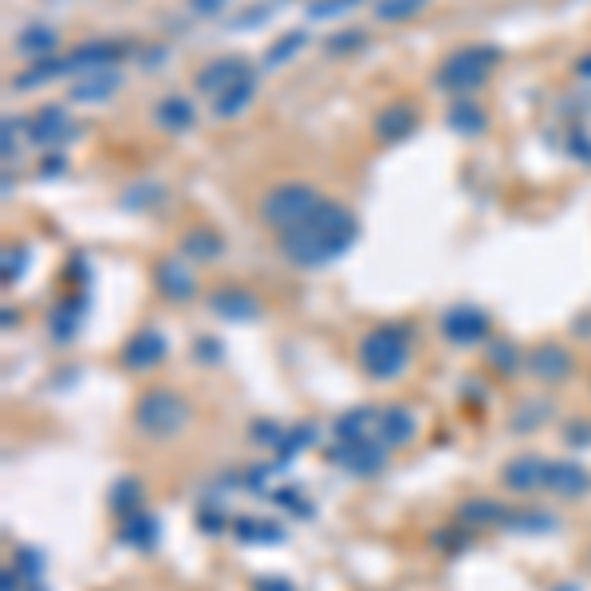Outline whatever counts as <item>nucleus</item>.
I'll use <instances>...</instances> for the list:
<instances>
[{
  "label": "nucleus",
  "mask_w": 591,
  "mask_h": 591,
  "mask_svg": "<svg viewBox=\"0 0 591 591\" xmlns=\"http://www.w3.org/2000/svg\"><path fill=\"white\" fill-rule=\"evenodd\" d=\"M355 241H359V217L343 201L324 197L320 209L304 225L280 233V257L292 264V268L312 272V268H324V264L339 261Z\"/></svg>",
  "instance_id": "obj_1"
},
{
  "label": "nucleus",
  "mask_w": 591,
  "mask_h": 591,
  "mask_svg": "<svg viewBox=\"0 0 591 591\" xmlns=\"http://www.w3.org/2000/svg\"><path fill=\"white\" fill-rule=\"evenodd\" d=\"M190 422H194V406L174 387H150L134 402V426H138V434H146L154 442H170V438L186 434Z\"/></svg>",
  "instance_id": "obj_2"
},
{
  "label": "nucleus",
  "mask_w": 591,
  "mask_h": 591,
  "mask_svg": "<svg viewBox=\"0 0 591 591\" xmlns=\"http://www.w3.org/2000/svg\"><path fill=\"white\" fill-rule=\"evenodd\" d=\"M410 367V328L379 324L359 339V371L375 383H394Z\"/></svg>",
  "instance_id": "obj_3"
},
{
  "label": "nucleus",
  "mask_w": 591,
  "mask_h": 591,
  "mask_svg": "<svg viewBox=\"0 0 591 591\" xmlns=\"http://www.w3.org/2000/svg\"><path fill=\"white\" fill-rule=\"evenodd\" d=\"M497 64H501V48H493V44H465V48H454V52L438 64L434 83H438L442 91H450L454 99H461V95L481 91V87L489 83V75H493Z\"/></svg>",
  "instance_id": "obj_4"
},
{
  "label": "nucleus",
  "mask_w": 591,
  "mask_h": 591,
  "mask_svg": "<svg viewBox=\"0 0 591 591\" xmlns=\"http://www.w3.org/2000/svg\"><path fill=\"white\" fill-rule=\"evenodd\" d=\"M320 201H324V194L316 186H308V182H280V186H272L264 194L261 221L272 225L276 233H288V229L304 225L320 209Z\"/></svg>",
  "instance_id": "obj_5"
},
{
  "label": "nucleus",
  "mask_w": 591,
  "mask_h": 591,
  "mask_svg": "<svg viewBox=\"0 0 591 591\" xmlns=\"http://www.w3.org/2000/svg\"><path fill=\"white\" fill-rule=\"evenodd\" d=\"M166 355H170V339L154 328V324H146V328H138L131 339L123 343L119 363H123V371H131V375H146V371H158V367L166 363Z\"/></svg>",
  "instance_id": "obj_6"
},
{
  "label": "nucleus",
  "mask_w": 591,
  "mask_h": 591,
  "mask_svg": "<svg viewBox=\"0 0 591 591\" xmlns=\"http://www.w3.org/2000/svg\"><path fill=\"white\" fill-rule=\"evenodd\" d=\"M387 458L391 450L379 442V438H363V442H335L331 446L328 461L347 469L351 477H379L387 469Z\"/></svg>",
  "instance_id": "obj_7"
},
{
  "label": "nucleus",
  "mask_w": 591,
  "mask_h": 591,
  "mask_svg": "<svg viewBox=\"0 0 591 591\" xmlns=\"http://www.w3.org/2000/svg\"><path fill=\"white\" fill-rule=\"evenodd\" d=\"M442 335L454 343V347H477V343H489L493 339V320L485 308L477 304H454L446 308L442 316Z\"/></svg>",
  "instance_id": "obj_8"
},
{
  "label": "nucleus",
  "mask_w": 591,
  "mask_h": 591,
  "mask_svg": "<svg viewBox=\"0 0 591 591\" xmlns=\"http://www.w3.org/2000/svg\"><path fill=\"white\" fill-rule=\"evenodd\" d=\"M71 138H79V127L71 123V111L64 103H48L28 119V142H36V146L52 150V146H64Z\"/></svg>",
  "instance_id": "obj_9"
},
{
  "label": "nucleus",
  "mask_w": 591,
  "mask_h": 591,
  "mask_svg": "<svg viewBox=\"0 0 591 591\" xmlns=\"http://www.w3.org/2000/svg\"><path fill=\"white\" fill-rule=\"evenodd\" d=\"M249 71H253V67H249L245 56H213V60L194 75V87H197V95H205V99L213 103L217 95H225V91H229L237 79H245Z\"/></svg>",
  "instance_id": "obj_10"
},
{
  "label": "nucleus",
  "mask_w": 591,
  "mask_h": 591,
  "mask_svg": "<svg viewBox=\"0 0 591 591\" xmlns=\"http://www.w3.org/2000/svg\"><path fill=\"white\" fill-rule=\"evenodd\" d=\"M127 44L119 40H87L79 48H71L67 60V75H87V71H103V67H119V60H127Z\"/></svg>",
  "instance_id": "obj_11"
},
{
  "label": "nucleus",
  "mask_w": 591,
  "mask_h": 591,
  "mask_svg": "<svg viewBox=\"0 0 591 591\" xmlns=\"http://www.w3.org/2000/svg\"><path fill=\"white\" fill-rule=\"evenodd\" d=\"M205 304L225 324H253V320H261V300L249 288H213Z\"/></svg>",
  "instance_id": "obj_12"
},
{
  "label": "nucleus",
  "mask_w": 591,
  "mask_h": 591,
  "mask_svg": "<svg viewBox=\"0 0 591 591\" xmlns=\"http://www.w3.org/2000/svg\"><path fill=\"white\" fill-rule=\"evenodd\" d=\"M154 284L174 304H190L197 296V276L186 257H162V261L154 264Z\"/></svg>",
  "instance_id": "obj_13"
},
{
  "label": "nucleus",
  "mask_w": 591,
  "mask_h": 591,
  "mask_svg": "<svg viewBox=\"0 0 591 591\" xmlns=\"http://www.w3.org/2000/svg\"><path fill=\"white\" fill-rule=\"evenodd\" d=\"M544 489L560 501H580L591 493V473L572 458L548 461V473H544Z\"/></svg>",
  "instance_id": "obj_14"
},
{
  "label": "nucleus",
  "mask_w": 591,
  "mask_h": 591,
  "mask_svg": "<svg viewBox=\"0 0 591 591\" xmlns=\"http://www.w3.org/2000/svg\"><path fill=\"white\" fill-rule=\"evenodd\" d=\"M572 367H576V359L560 343H540L525 355V371L540 383H564L572 375Z\"/></svg>",
  "instance_id": "obj_15"
},
{
  "label": "nucleus",
  "mask_w": 591,
  "mask_h": 591,
  "mask_svg": "<svg viewBox=\"0 0 591 591\" xmlns=\"http://www.w3.org/2000/svg\"><path fill=\"white\" fill-rule=\"evenodd\" d=\"M418 430H422V422H418V414L410 406H387V410H379V434L375 438L387 450H406L418 438Z\"/></svg>",
  "instance_id": "obj_16"
},
{
  "label": "nucleus",
  "mask_w": 591,
  "mask_h": 591,
  "mask_svg": "<svg viewBox=\"0 0 591 591\" xmlns=\"http://www.w3.org/2000/svg\"><path fill=\"white\" fill-rule=\"evenodd\" d=\"M544 473H548V461L536 458V454H517L513 461H505V469H501V485L509 489V493H536V489H544Z\"/></svg>",
  "instance_id": "obj_17"
},
{
  "label": "nucleus",
  "mask_w": 591,
  "mask_h": 591,
  "mask_svg": "<svg viewBox=\"0 0 591 591\" xmlns=\"http://www.w3.org/2000/svg\"><path fill=\"white\" fill-rule=\"evenodd\" d=\"M123 87V71L119 67H103V71H87L79 79H71V103H103Z\"/></svg>",
  "instance_id": "obj_18"
},
{
  "label": "nucleus",
  "mask_w": 591,
  "mask_h": 591,
  "mask_svg": "<svg viewBox=\"0 0 591 591\" xmlns=\"http://www.w3.org/2000/svg\"><path fill=\"white\" fill-rule=\"evenodd\" d=\"M158 540H162V525H158V517L146 513V509H138V513L119 521V544H127L134 552H154Z\"/></svg>",
  "instance_id": "obj_19"
},
{
  "label": "nucleus",
  "mask_w": 591,
  "mask_h": 591,
  "mask_svg": "<svg viewBox=\"0 0 591 591\" xmlns=\"http://www.w3.org/2000/svg\"><path fill=\"white\" fill-rule=\"evenodd\" d=\"M418 131V111L410 103H391L375 115V138L379 142H402Z\"/></svg>",
  "instance_id": "obj_20"
},
{
  "label": "nucleus",
  "mask_w": 591,
  "mask_h": 591,
  "mask_svg": "<svg viewBox=\"0 0 591 591\" xmlns=\"http://www.w3.org/2000/svg\"><path fill=\"white\" fill-rule=\"evenodd\" d=\"M331 434L335 442H363V438H375L379 434V410L375 406H355L347 414H339L331 422Z\"/></svg>",
  "instance_id": "obj_21"
},
{
  "label": "nucleus",
  "mask_w": 591,
  "mask_h": 591,
  "mask_svg": "<svg viewBox=\"0 0 591 591\" xmlns=\"http://www.w3.org/2000/svg\"><path fill=\"white\" fill-rule=\"evenodd\" d=\"M257 87H261V75L257 71H249L245 79H237L225 95H217L213 103H209V111H213V119H237L253 99H257Z\"/></svg>",
  "instance_id": "obj_22"
},
{
  "label": "nucleus",
  "mask_w": 591,
  "mask_h": 591,
  "mask_svg": "<svg viewBox=\"0 0 591 591\" xmlns=\"http://www.w3.org/2000/svg\"><path fill=\"white\" fill-rule=\"evenodd\" d=\"M154 123L166 134H186L197 123V107L186 95H166V99H158V107H154Z\"/></svg>",
  "instance_id": "obj_23"
},
{
  "label": "nucleus",
  "mask_w": 591,
  "mask_h": 591,
  "mask_svg": "<svg viewBox=\"0 0 591 591\" xmlns=\"http://www.w3.org/2000/svg\"><path fill=\"white\" fill-rule=\"evenodd\" d=\"M446 127L458 134V138H481V134L489 131V115L473 99H454L450 111H446Z\"/></svg>",
  "instance_id": "obj_24"
},
{
  "label": "nucleus",
  "mask_w": 591,
  "mask_h": 591,
  "mask_svg": "<svg viewBox=\"0 0 591 591\" xmlns=\"http://www.w3.org/2000/svg\"><path fill=\"white\" fill-rule=\"evenodd\" d=\"M56 44H60V36H56V28H48V24H28V28H20V36H16V52L24 56V60H52L56 56Z\"/></svg>",
  "instance_id": "obj_25"
},
{
  "label": "nucleus",
  "mask_w": 591,
  "mask_h": 591,
  "mask_svg": "<svg viewBox=\"0 0 591 591\" xmlns=\"http://www.w3.org/2000/svg\"><path fill=\"white\" fill-rule=\"evenodd\" d=\"M509 509L493 497H465L458 505V521L469 528H489V525H505Z\"/></svg>",
  "instance_id": "obj_26"
},
{
  "label": "nucleus",
  "mask_w": 591,
  "mask_h": 591,
  "mask_svg": "<svg viewBox=\"0 0 591 591\" xmlns=\"http://www.w3.org/2000/svg\"><path fill=\"white\" fill-rule=\"evenodd\" d=\"M229 532L241 540V544H249V548H257V544H280L284 540V528L276 525V521H268V517H237Z\"/></svg>",
  "instance_id": "obj_27"
},
{
  "label": "nucleus",
  "mask_w": 591,
  "mask_h": 591,
  "mask_svg": "<svg viewBox=\"0 0 591 591\" xmlns=\"http://www.w3.org/2000/svg\"><path fill=\"white\" fill-rule=\"evenodd\" d=\"M225 253V241H221V233H213V229H190L186 237H182V257L190 264H209L217 261Z\"/></svg>",
  "instance_id": "obj_28"
},
{
  "label": "nucleus",
  "mask_w": 591,
  "mask_h": 591,
  "mask_svg": "<svg viewBox=\"0 0 591 591\" xmlns=\"http://www.w3.org/2000/svg\"><path fill=\"white\" fill-rule=\"evenodd\" d=\"M48 328H52V339H56V343H71V339L79 335V328H83V300H79V296L60 300V304L52 308Z\"/></svg>",
  "instance_id": "obj_29"
},
{
  "label": "nucleus",
  "mask_w": 591,
  "mask_h": 591,
  "mask_svg": "<svg viewBox=\"0 0 591 591\" xmlns=\"http://www.w3.org/2000/svg\"><path fill=\"white\" fill-rule=\"evenodd\" d=\"M64 75H67V60L64 56H52V60H36L28 71H20V75L12 79V87H16V91H36V87H44V83H52V79H64Z\"/></svg>",
  "instance_id": "obj_30"
},
{
  "label": "nucleus",
  "mask_w": 591,
  "mask_h": 591,
  "mask_svg": "<svg viewBox=\"0 0 591 591\" xmlns=\"http://www.w3.org/2000/svg\"><path fill=\"white\" fill-rule=\"evenodd\" d=\"M107 505H111V513L123 521V517H131L142 509V481L138 477H119L115 485H111V493H107Z\"/></svg>",
  "instance_id": "obj_31"
},
{
  "label": "nucleus",
  "mask_w": 591,
  "mask_h": 591,
  "mask_svg": "<svg viewBox=\"0 0 591 591\" xmlns=\"http://www.w3.org/2000/svg\"><path fill=\"white\" fill-rule=\"evenodd\" d=\"M489 367L497 371V375H517L521 367H525V355H521V347L513 343V339H489Z\"/></svg>",
  "instance_id": "obj_32"
},
{
  "label": "nucleus",
  "mask_w": 591,
  "mask_h": 591,
  "mask_svg": "<svg viewBox=\"0 0 591 591\" xmlns=\"http://www.w3.org/2000/svg\"><path fill=\"white\" fill-rule=\"evenodd\" d=\"M312 442H316V422H300V426L284 430V438H280V446H276V465H288L296 454H304Z\"/></svg>",
  "instance_id": "obj_33"
},
{
  "label": "nucleus",
  "mask_w": 591,
  "mask_h": 591,
  "mask_svg": "<svg viewBox=\"0 0 591 591\" xmlns=\"http://www.w3.org/2000/svg\"><path fill=\"white\" fill-rule=\"evenodd\" d=\"M304 44H308V32H304V28H292V32H284V36H280V40L264 52L261 64L268 67V71H272V67H284L292 56H300V52H304Z\"/></svg>",
  "instance_id": "obj_34"
},
{
  "label": "nucleus",
  "mask_w": 591,
  "mask_h": 591,
  "mask_svg": "<svg viewBox=\"0 0 591 591\" xmlns=\"http://www.w3.org/2000/svg\"><path fill=\"white\" fill-rule=\"evenodd\" d=\"M430 0H375V20L383 24H402V20H414L426 12Z\"/></svg>",
  "instance_id": "obj_35"
},
{
  "label": "nucleus",
  "mask_w": 591,
  "mask_h": 591,
  "mask_svg": "<svg viewBox=\"0 0 591 591\" xmlns=\"http://www.w3.org/2000/svg\"><path fill=\"white\" fill-rule=\"evenodd\" d=\"M324 48H328V56H355V52L367 48V32L363 28H343V32L324 40Z\"/></svg>",
  "instance_id": "obj_36"
},
{
  "label": "nucleus",
  "mask_w": 591,
  "mask_h": 591,
  "mask_svg": "<svg viewBox=\"0 0 591 591\" xmlns=\"http://www.w3.org/2000/svg\"><path fill=\"white\" fill-rule=\"evenodd\" d=\"M505 528H513V532H552V528H556V517H552V513H544V509L509 513V517H505Z\"/></svg>",
  "instance_id": "obj_37"
},
{
  "label": "nucleus",
  "mask_w": 591,
  "mask_h": 591,
  "mask_svg": "<svg viewBox=\"0 0 591 591\" xmlns=\"http://www.w3.org/2000/svg\"><path fill=\"white\" fill-rule=\"evenodd\" d=\"M363 0H312L308 4V20H335V16H343V12H351V8H359Z\"/></svg>",
  "instance_id": "obj_38"
},
{
  "label": "nucleus",
  "mask_w": 591,
  "mask_h": 591,
  "mask_svg": "<svg viewBox=\"0 0 591 591\" xmlns=\"http://www.w3.org/2000/svg\"><path fill=\"white\" fill-rule=\"evenodd\" d=\"M548 414H552L548 402H525V406L513 414V430H536L540 418H548Z\"/></svg>",
  "instance_id": "obj_39"
},
{
  "label": "nucleus",
  "mask_w": 591,
  "mask_h": 591,
  "mask_svg": "<svg viewBox=\"0 0 591 591\" xmlns=\"http://www.w3.org/2000/svg\"><path fill=\"white\" fill-rule=\"evenodd\" d=\"M194 359L197 363H209V367H217L221 359H225V347H221V339H213V335H201L194 343Z\"/></svg>",
  "instance_id": "obj_40"
},
{
  "label": "nucleus",
  "mask_w": 591,
  "mask_h": 591,
  "mask_svg": "<svg viewBox=\"0 0 591 591\" xmlns=\"http://www.w3.org/2000/svg\"><path fill=\"white\" fill-rule=\"evenodd\" d=\"M24 261H28L24 249H4V284H8V288L24 276Z\"/></svg>",
  "instance_id": "obj_41"
},
{
  "label": "nucleus",
  "mask_w": 591,
  "mask_h": 591,
  "mask_svg": "<svg viewBox=\"0 0 591 591\" xmlns=\"http://www.w3.org/2000/svg\"><path fill=\"white\" fill-rule=\"evenodd\" d=\"M32 584H40V572H44V556L36 548H20V564H16Z\"/></svg>",
  "instance_id": "obj_42"
},
{
  "label": "nucleus",
  "mask_w": 591,
  "mask_h": 591,
  "mask_svg": "<svg viewBox=\"0 0 591 591\" xmlns=\"http://www.w3.org/2000/svg\"><path fill=\"white\" fill-rule=\"evenodd\" d=\"M253 438H257V442H268V446L276 450L280 438H284V426H276L272 418H268V422H257V426H253Z\"/></svg>",
  "instance_id": "obj_43"
},
{
  "label": "nucleus",
  "mask_w": 591,
  "mask_h": 591,
  "mask_svg": "<svg viewBox=\"0 0 591 591\" xmlns=\"http://www.w3.org/2000/svg\"><path fill=\"white\" fill-rule=\"evenodd\" d=\"M225 8H229V0H190L194 16H221Z\"/></svg>",
  "instance_id": "obj_44"
},
{
  "label": "nucleus",
  "mask_w": 591,
  "mask_h": 591,
  "mask_svg": "<svg viewBox=\"0 0 591 591\" xmlns=\"http://www.w3.org/2000/svg\"><path fill=\"white\" fill-rule=\"evenodd\" d=\"M253 591H296V588H292L284 576H257Z\"/></svg>",
  "instance_id": "obj_45"
},
{
  "label": "nucleus",
  "mask_w": 591,
  "mask_h": 591,
  "mask_svg": "<svg viewBox=\"0 0 591 591\" xmlns=\"http://www.w3.org/2000/svg\"><path fill=\"white\" fill-rule=\"evenodd\" d=\"M197 528H201V532H221V528H225V521H221V513H213V509H201V513H197Z\"/></svg>",
  "instance_id": "obj_46"
},
{
  "label": "nucleus",
  "mask_w": 591,
  "mask_h": 591,
  "mask_svg": "<svg viewBox=\"0 0 591 591\" xmlns=\"http://www.w3.org/2000/svg\"><path fill=\"white\" fill-rule=\"evenodd\" d=\"M16 131H20V123H12V119H4V162H12V154H16Z\"/></svg>",
  "instance_id": "obj_47"
},
{
  "label": "nucleus",
  "mask_w": 591,
  "mask_h": 591,
  "mask_svg": "<svg viewBox=\"0 0 591 591\" xmlns=\"http://www.w3.org/2000/svg\"><path fill=\"white\" fill-rule=\"evenodd\" d=\"M64 170H67V162L60 154H52V158L40 162V174H44V178H56V174H64Z\"/></svg>",
  "instance_id": "obj_48"
},
{
  "label": "nucleus",
  "mask_w": 591,
  "mask_h": 591,
  "mask_svg": "<svg viewBox=\"0 0 591 591\" xmlns=\"http://www.w3.org/2000/svg\"><path fill=\"white\" fill-rule=\"evenodd\" d=\"M20 580H28V576H24L20 568H16V572L8 568V572H4V591H20Z\"/></svg>",
  "instance_id": "obj_49"
},
{
  "label": "nucleus",
  "mask_w": 591,
  "mask_h": 591,
  "mask_svg": "<svg viewBox=\"0 0 591 591\" xmlns=\"http://www.w3.org/2000/svg\"><path fill=\"white\" fill-rule=\"evenodd\" d=\"M576 71H580V75H584V79H591V56H584V60H580V64H576Z\"/></svg>",
  "instance_id": "obj_50"
}]
</instances>
